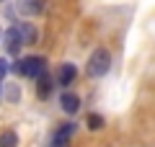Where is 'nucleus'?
Returning a JSON list of instances; mask_svg holds the SVG:
<instances>
[{"instance_id": "obj_2", "label": "nucleus", "mask_w": 155, "mask_h": 147, "mask_svg": "<svg viewBox=\"0 0 155 147\" xmlns=\"http://www.w3.org/2000/svg\"><path fill=\"white\" fill-rule=\"evenodd\" d=\"M16 70L21 72V75H26V77H41L47 72V60L44 57H26Z\"/></svg>"}, {"instance_id": "obj_8", "label": "nucleus", "mask_w": 155, "mask_h": 147, "mask_svg": "<svg viewBox=\"0 0 155 147\" xmlns=\"http://www.w3.org/2000/svg\"><path fill=\"white\" fill-rule=\"evenodd\" d=\"M75 75H78L75 65H72V62H65V65H60V70H57V83H60V85H70V83L75 80Z\"/></svg>"}, {"instance_id": "obj_12", "label": "nucleus", "mask_w": 155, "mask_h": 147, "mask_svg": "<svg viewBox=\"0 0 155 147\" xmlns=\"http://www.w3.org/2000/svg\"><path fill=\"white\" fill-rule=\"evenodd\" d=\"M104 126V116H98V114H91L88 116V129L93 132V129H101Z\"/></svg>"}, {"instance_id": "obj_9", "label": "nucleus", "mask_w": 155, "mask_h": 147, "mask_svg": "<svg viewBox=\"0 0 155 147\" xmlns=\"http://www.w3.org/2000/svg\"><path fill=\"white\" fill-rule=\"evenodd\" d=\"M16 31H18V36H21V44H34L39 39L36 26H31V23H18Z\"/></svg>"}, {"instance_id": "obj_5", "label": "nucleus", "mask_w": 155, "mask_h": 147, "mask_svg": "<svg viewBox=\"0 0 155 147\" xmlns=\"http://www.w3.org/2000/svg\"><path fill=\"white\" fill-rule=\"evenodd\" d=\"M60 106H62V111H65L67 116H75L78 111H80V98H78L75 93H62Z\"/></svg>"}, {"instance_id": "obj_6", "label": "nucleus", "mask_w": 155, "mask_h": 147, "mask_svg": "<svg viewBox=\"0 0 155 147\" xmlns=\"http://www.w3.org/2000/svg\"><path fill=\"white\" fill-rule=\"evenodd\" d=\"M21 47H23V44H21V36H18L16 26L8 28V34H5V52H8L11 57H16L18 52H21Z\"/></svg>"}, {"instance_id": "obj_11", "label": "nucleus", "mask_w": 155, "mask_h": 147, "mask_svg": "<svg viewBox=\"0 0 155 147\" xmlns=\"http://www.w3.org/2000/svg\"><path fill=\"white\" fill-rule=\"evenodd\" d=\"M18 96H21V90H18V85H8V88H5V98L11 101V103H18V101H21Z\"/></svg>"}, {"instance_id": "obj_10", "label": "nucleus", "mask_w": 155, "mask_h": 147, "mask_svg": "<svg viewBox=\"0 0 155 147\" xmlns=\"http://www.w3.org/2000/svg\"><path fill=\"white\" fill-rule=\"evenodd\" d=\"M16 145H18L16 132H3V134H0V147H16Z\"/></svg>"}, {"instance_id": "obj_3", "label": "nucleus", "mask_w": 155, "mask_h": 147, "mask_svg": "<svg viewBox=\"0 0 155 147\" xmlns=\"http://www.w3.org/2000/svg\"><path fill=\"white\" fill-rule=\"evenodd\" d=\"M47 8V0H18V13L21 16H41Z\"/></svg>"}, {"instance_id": "obj_7", "label": "nucleus", "mask_w": 155, "mask_h": 147, "mask_svg": "<svg viewBox=\"0 0 155 147\" xmlns=\"http://www.w3.org/2000/svg\"><path fill=\"white\" fill-rule=\"evenodd\" d=\"M52 88H54V80H52L47 72L41 77H36V96L41 98V101H47V98L52 96Z\"/></svg>"}, {"instance_id": "obj_1", "label": "nucleus", "mask_w": 155, "mask_h": 147, "mask_svg": "<svg viewBox=\"0 0 155 147\" xmlns=\"http://www.w3.org/2000/svg\"><path fill=\"white\" fill-rule=\"evenodd\" d=\"M111 67V52L109 49H93V54L88 57V65H85V72L88 77H104Z\"/></svg>"}, {"instance_id": "obj_4", "label": "nucleus", "mask_w": 155, "mask_h": 147, "mask_svg": "<svg viewBox=\"0 0 155 147\" xmlns=\"http://www.w3.org/2000/svg\"><path fill=\"white\" fill-rule=\"evenodd\" d=\"M72 132H75V124H65V126H60V129H57V134L52 137V145H49V147H70Z\"/></svg>"}, {"instance_id": "obj_13", "label": "nucleus", "mask_w": 155, "mask_h": 147, "mask_svg": "<svg viewBox=\"0 0 155 147\" xmlns=\"http://www.w3.org/2000/svg\"><path fill=\"white\" fill-rule=\"evenodd\" d=\"M5 72H8V62H5V60H0V80L5 77Z\"/></svg>"}]
</instances>
